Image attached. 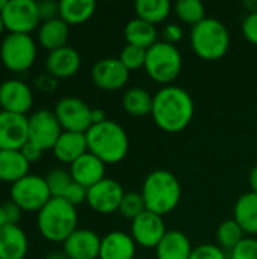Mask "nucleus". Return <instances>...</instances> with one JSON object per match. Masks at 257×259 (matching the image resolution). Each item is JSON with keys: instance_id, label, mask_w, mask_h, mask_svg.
<instances>
[{"instance_id": "1", "label": "nucleus", "mask_w": 257, "mask_h": 259, "mask_svg": "<svg viewBox=\"0 0 257 259\" xmlns=\"http://www.w3.org/2000/svg\"><path fill=\"white\" fill-rule=\"evenodd\" d=\"M194 112L195 106L191 94L180 87L168 85L153 96V121L168 134H177L186 129L192 121Z\"/></svg>"}, {"instance_id": "2", "label": "nucleus", "mask_w": 257, "mask_h": 259, "mask_svg": "<svg viewBox=\"0 0 257 259\" xmlns=\"http://www.w3.org/2000/svg\"><path fill=\"white\" fill-rule=\"evenodd\" d=\"M85 135L88 152L105 164H118L127 156L129 137L124 127L117 121L106 120L103 123L92 124Z\"/></svg>"}, {"instance_id": "3", "label": "nucleus", "mask_w": 257, "mask_h": 259, "mask_svg": "<svg viewBox=\"0 0 257 259\" xmlns=\"http://www.w3.org/2000/svg\"><path fill=\"white\" fill-rule=\"evenodd\" d=\"M141 194L147 211L164 217L174 211L180 203L182 185L171 171L161 168L151 171L145 178Z\"/></svg>"}, {"instance_id": "4", "label": "nucleus", "mask_w": 257, "mask_h": 259, "mask_svg": "<svg viewBox=\"0 0 257 259\" xmlns=\"http://www.w3.org/2000/svg\"><path fill=\"white\" fill-rule=\"evenodd\" d=\"M39 234L52 243H64L77 229V211L62 197H52L38 212Z\"/></svg>"}, {"instance_id": "5", "label": "nucleus", "mask_w": 257, "mask_h": 259, "mask_svg": "<svg viewBox=\"0 0 257 259\" xmlns=\"http://www.w3.org/2000/svg\"><path fill=\"white\" fill-rule=\"evenodd\" d=\"M191 47L194 53L204 61L221 59L230 47V33L223 21L206 17L191 29Z\"/></svg>"}, {"instance_id": "6", "label": "nucleus", "mask_w": 257, "mask_h": 259, "mask_svg": "<svg viewBox=\"0 0 257 259\" xmlns=\"http://www.w3.org/2000/svg\"><path fill=\"white\" fill-rule=\"evenodd\" d=\"M182 67L183 59L174 44L158 41L150 49H147L144 68L155 82L168 87V83L174 82L179 77Z\"/></svg>"}, {"instance_id": "7", "label": "nucleus", "mask_w": 257, "mask_h": 259, "mask_svg": "<svg viewBox=\"0 0 257 259\" xmlns=\"http://www.w3.org/2000/svg\"><path fill=\"white\" fill-rule=\"evenodd\" d=\"M36 59V42L26 33H8L0 44V61L14 73L27 71Z\"/></svg>"}, {"instance_id": "8", "label": "nucleus", "mask_w": 257, "mask_h": 259, "mask_svg": "<svg viewBox=\"0 0 257 259\" xmlns=\"http://www.w3.org/2000/svg\"><path fill=\"white\" fill-rule=\"evenodd\" d=\"M52 199L45 178L26 175L11 185V200L26 212H39Z\"/></svg>"}, {"instance_id": "9", "label": "nucleus", "mask_w": 257, "mask_h": 259, "mask_svg": "<svg viewBox=\"0 0 257 259\" xmlns=\"http://www.w3.org/2000/svg\"><path fill=\"white\" fill-rule=\"evenodd\" d=\"M0 15L5 29L9 33L30 35V32L41 23L38 5L33 0H8Z\"/></svg>"}, {"instance_id": "10", "label": "nucleus", "mask_w": 257, "mask_h": 259, "mask_svg": "<svg viewBox=\"0 0 257 259\" xmlns=\"http://www.w3.org/2000/svg\"><path fill=\"white\" fill-rule=\"evenodd\" d=\"M53 112H55L62 131L86 134L88 129L92 126V121H91L92 108H89L88 103L79 97L61 99L56 103Z\"/></svg>"}, {"instance_id": "11", "label": "nucleus", "mask_w": 257, "mask_h": 259, "mask_svg": "<svg viewBox=\"0 0 257 259\" xmlns=\"http://www.w3.org/2000/svg\"><path fill=\"white\" fill-rule=\"evenodd\" d=\"M29 118V141L45 150H53L56 141L64 132L55 112L38 109Z\"/></svg>"}, {"instance_id": "12", "label": "nucleus", "mask_w": 257, "mask_h": 259, "mask_svg": "<svg viewBox=\"0 0 257 259\" xmlns=\"http://www.w3.org/2000/svg\"><path fill=\"white\" fill-rule=\"evenodd\" d=\"M167 226L162 215H158L150 211H144L139 217L132 222L130 237L144 249H156L158 244L167 234Z\"/></svg>"}, {"instance_id": "13", "label": "nucleus", "mask_w": 257, "mask_h": 259, "mask_svg": "<svg viewBox=\"0 0 257 259\" xmlns=\"http://www.w3.org/2000/svg\"><path fill=\"white\" fill-rule=\"evenodd\" d=\"M124 194L123 187L115 179L105 178L94 187L88 188L86 203L98 214H112L120 209Z\"/></svg>"}, {"instance_id": "14", "label": "nucleus", "mask_w": 257, "mask_h": 259, "mask_svg": "<svg viewBox=\"0 0 257 259\" xmlns=\"http://www.w3.org/2000/svg\"><path fill=\"white\" fill-rule=\"evenodd\" d=\"M130 71L123 65L120 58L98 59L91 68L94 85L105 91H118L129 82Z\"/></svg>"}, {"instance_id": "15", "label": "nucleus", "mask_w": 257, "mask_h": 259, "mask_svg": "<svg viewBox=\"0 0 257 259\" xmlns=\"http://www.w3.org/2000/svg\"><path fill=\"white\" fill-rule=\"evenodd\" d=\"M33 105L32 88L20 79H8L2 82L0 108L5 112L26 115Z\"/></svg>"}, {"instance_id": "16", "label": "nucleus", "mask_w": 257, "mask_h": 259, "mask_svg": "<svg viewBox=\"0 0 257 259\" xmlns=\"http://www.w3.org/2000/svg\"><path fill=\"white\" fill-rule=\"evenodd\" d=\"M29 141V118L26 115L0 112V150H21Z\"/></svg>"}, {"instance_id": "17", "label": "nucleus", "mask_w": 257, "mask_h": 259, "mask_svg": "<svg viewBox=\"0 0 257 259\" xmlns=\"http://www.w3.org/2000/svg\"><path fill=\"white\" fill-rule=\"evenodd\" d=\"M101 238L91 229H76L64 243L62 250L68 259H97Z\"/></svg>"}, {"instance_id": "18", "label": "nucleus", "mask_w": 257, "mask_h": 259, "mask_svg": "<svg viewBox=\"0 0 257 259\" xmlns=\"http://www.w3.org/2000/svg\"><path fill=\"white\" fill-rule=\"evenodd\" d=\"M82 59L76 49L65 46L58 50L48 52L45 58V70L55 79L73 77L80 68Z\"/></svg>"}, {"instance_id": "19", "label": "nucleus", "mask_w": 257, "mask_h": 259, "mask_svg": "<svg viewBox=\"0 0 257 259\" xmlns=\"http://www.w3.org/2000/svg\"><path fill=\"white\" fill-rule=\"evenodd\" d=\"M105 165L106 164L103 161L86 152L70 165V175L73 178V182L85 188H91L105 179Z\"/></svg>"}, {"instance_id": "20", "label": "nucleus", "mask_w": 257, "mask_h": 259, "mask_svg": "<svg viewBox=\"0 0 257 259\" xmlns=\"http://www.w3.org/2000/svg\"><path fill=\"white\" fill-rule=\"evenodd\" d=\"M29 250V240L18 225L0 228V259H24Z\"/></svg>"}, {"instance_id": "21", "label": "nucleus", "mask_w": 257, "mask_h": 259, "mask_svg": "<svg viewBox=\"0 0 257 259\" xmlns=\"http://www.w3.org/2000/svg\"><path fill=\"white\" fill-rule=\"evenodd\" d=\"M136 243L129 234L114 231L101 238L98 259H135Z\"/></svg>"}, {"instance_id": "22", "label": "nucleus", "mask_w": 257, "mask_h": 259, "mask_svg": "<svg viewBox=\"0 0 257 259\" xmlns=\"http://www.w3.org/2000/svg\"><path fill=\"white\" fill-rule=\"evenodd\" d=\"M88 152L86 135L79 132H67L64 131L53 147V155L62 164H73L80 156Z\"/></svg>"}, {"instance_id": "23", "label": "nucleus", "mask_w": 257, "mask_h": 259, "mask_svg": "<svg viewBox=\"0 0 257 259\" xmlns=\"http://www.w3.org/2000/svg\"><path fill=\"white\" fill-rule=\"evenodd\" d=\"M191 253L192 246L189 238L177 229L167 231L165 237L156 247L158 259H189Z\"/></svg>"}, {"instance_id": "24", "label": "nucleus", "mask_w": 257, "mask_h": 259, "mask_svg": "<svg viewBox=\"0 0 257 259\" xmlns=\"http://www.w3.org/2000/svg\"><path fill=\"white\" fill-rule=\"evenodd\" d=\"M70 35V27L62 18H55L50 21L41 23L38 29V42L48 52L58 50L67 46Z\"/></svg>"}, {"instance_id": "25", "label": "nucleus", "mask_w": 257, "mask_h": 259, "mask_svg": "<svg viewBox=\"0 0 257 259\" xmlns=\"http://www.w3.org/2000/svg\"><path fill=\"white\" fill-rule=\"evenodd\" d=\"M29 165L21 150H0V182L15 184L29 175Z\"/></svg>"}, {"instance_id": "26", "label": "nucleus", "mask_w": 257, "mask_h": 259, "mask_svg": "<svg viewBox=\"0 0 257 259\" xmlns=\"http://www.w3.org/2000/svg\"><path fill=\"white\" fill-rule=\"evenodd\" d=\"M233 219L242 228L244 234L257 235V193L242 194L233 209Z\"/></svg>"}, {"instance_id": "27", "label": "nucleus", "mask_w": 257, "mask_h": 259, "mask_svg": "<svg viewBox=\"0 0 257 259\" xmlns=\"http://www.w3.org/2000/svg\"><path fill=\"white\" fill-rule=\"evenodd\" d=\"M124 38L127 44L138 46L142 49H150L153 44L158 42V29L155 24L136 17L126 24Z\"/></svg>"}, {"instance_id": "28", "label": "nucleus", "mask_w": 257, "mask_h": 259, "mask_svg": "<svg viewBox=\"0 0 257 259\" xmlns=\"http://www.w3.org/2000/svg\"><path fill=\"white\" fill-rule=\"evenodd\" d=\"M95 12L94 0H61L59 2V18L68 26H77L88 21Z\"/></svg>"}, {"instance_id": "29", "label": "nucleus", "mask_w": 257, "mask_h": 259, "mask_svg": "<svg viewBox=\"0 0 257 259\" xmlns=\"http://www.w3.org/2000/svg\"><path fill=\"white\" fill-rule=\"evenodd\" d=\"M121 103L127 114H130L133 117H145L148 114L151 115L153 96L147 90L135 87L124 93Z\"/></svg>"}, {"instance_id": "30", "label": "nucleus", "mask_w": 257, "mask_h": 259, "mask_svg": "<svg viewBox=\"0 0 257 259\" xmlns=\"http://www.w3.org/2000/svg\"><path fill=\"white\" fill-rule=\"evenodd\" d=\"M135 11L136 17L156 26L168 18L171 12V3L168 0H138L135 3Z\"/></svg>"}, {"instance_id": "31", "label": "nucleus", "mask_w": 257, "mask_h": 259, "mask_svg": "<svg viewBox=\"0 0 257 259\" xmlns=\"http://www.w3.org/2000/svg\"><path fill=\"white\" fill-rule=\"evenodd\" d=\"M244 235L245 234H244L242 228L238 225V222L235 219L224 220L217 228V241H218V246L223 249L233 250L245 238Z\"/></svg>"}, {"instance_id": "32", "label": "nucleus", "mask_w": 257, "mask_h": 259, "mask_svg": "<svg viewBox=\"0 0 257 259\" xmlns=\"http://www.w3.org/2000/svg\"><path fill=\"white\" fill-rule=\"evenodd\" d=\"M174 11L180 21L192 26L206 18V9L200 0H179L174 6Z\"/></svg>"}, {"instance_id": "33", "label": "nucleus", "mask_w": 257, "mask_h": 259, "mask_svg": "<svg viewBox=\"0 0 257 259\" xmlns=\"http://www.w3.org/2000/svg\"><path fill=\"white\" fill-rule=\"evenodd\" d=\"M45 182H47L52 197H64L68 187L73 184V178L70 171L64 168H53L47 173Z\"/></svg>"}, {"instance_id": "34", "label": "nucleus", "mask_w": 257, "mask_h": 259, "mask_svg": "<svg viewBox=\"0 0 257 259\" xmlns=\"http://www.w3.org/2000/svg\"><path fill=\"white\" fill-rule=\"evenodd\" d=\"M144 211H147V208H145V203H144V199H142L141 193L129 191V193L124 194V197L121 200V205H120V209H118V212L124 219L133 222Z\"/></svg>"}, {"instance_id": "35", "label": "nucleus", "mask_w": 257, "mask_h": 259, "mask_svg": "<svg viewBox=\"0 0 257 259\" xmlns=\"http://www.w3.org/2000/svg\"><path fill=\"white\" fill-rule=\"evenodd\" d=\"M120 61L123 62V65L132 71V70H139L145 65V58H147V49L138 47V46H132V44H126L120 53Z\"/></svg>"}, {"instance_id": "36", "label": "nucleus", "mask_w": 257, "mask_h": 259, "mask_svg": "<svg viewBox=\"0 0 257 259\" xmlns=\"http://www.w3.org/2000/svg\"><path fill=\"white\" fill-rule=\"evenodd\" d=\"M230 259H257V240L244 238L233 250Z\"/></svg>"}, {"instance_id": "37", "label": "nucleus", "mask_w": 257, "mask_h": 259, "mask_svg": "<svg viewBox=\"0 0 257 259\" xmlns=\"http://www.w3.org/2000/svg\"><path fill=\"white\" fill-rule=\"evenodd\" d=\"M189 259H227L224 250L215 244H201L192 249Z\"/></svg>"}, {"instance_id": "38", "label": "nucleus", "mask_w": 257, "mask_h": 259, "mask_svg": "<svg viewBox=\"0 0 257 259\" xmlns=\"http://www.w3.org/2000/svg\"><path fill=\"white\" fill-rule=\"evenodd\" d=\"M86 196H88V188H85V187H82V185L73 182V184L68 187V190H67V193L64 194L62 199H65V200H67L70 205H73V206H79V205H82L83 202H86Z\"/></svg>"}, {"instance_id": "39", "label": "nucleus", "mask_w": 257, "mask_h": 259, "mask_svg": "<svg viewBox=\"0 0 257 259\" xmlns=\"http://www.w3.org/2000/svg\"><path fill=\"white\" fill-rule=\"evenodd\" d=\"M38 5V12H39V18L41 23L44 21H50L59 17V2H53V0H41L36 2Z\"/></svg>"}, {"instance_id": "40", "label": "nucleus", "mask_w": 257, "mask_h": 259, "mask_svg": "<svg viewBox=\"0 0 257 259\" xmlns=\"http://www.w3.org/2000/svg\"><path fill=\"white\" fill-rule=\"evenodd\" d=\"M242 33L247 41L257 46V12L248 14L242 21Z\"/></svg>"}, {"instance_id": "41", "label": "nucleus", "mask_w": 257, "mask_h": 259, "mask_svg": "<svg viewBox=\"0 0 257 259\" xmlns=\"http://www.w3.org/2000/svg\"><path fill=\"white\" fill-rule=\"evenodd\" d=\"M162 36L165 42H170V44H174L179 42L183 36V29L180 24H176V23H171V24H167L162 30Z\"/></svg>"}, {"instance_id": "42", "label": "nucleus", "mask_w": 257, "mask_h": 259, "mask_svg": "<svg viewBox=\"0 0 257 259\" xmlns=\"http://www.w3.org/2000/svg\"><path fill=\"white\" fill-rule=\"evenodd\" d=\"M2 206H3V211H5V217H6L8 225H18L23 211H21L12 200L2 203Z\"/></svg>"}, {"instance_id": "43", "label": "nucleus", "mask_w": 257, "mask_h": 259, "mask_svg": "<svg viewBox=\"0 0 257 259\" xmlns=\"http://www.w3.org/2000/svg\"><path fill=\"white\" fill-rule=\"evenodd\" d=\"M21 153H23V156L26 158V161H27L29 164H32V162L39 161V158L42 156L44 150H42L41 147H38L36 144L27 141V143L21 147Z\"/></svg>"}, {"instance_id": "44", "label": "nucleus", "mask_w": 257, "mask_h": 259, "mask_svg": "<svg viewBox=\"0 0 257 259\" xmlns=\"http://www.w3.org/2000/svg\"><path fill=\"white\" fill-rule=\"evenodd\" d=\"M35 87H36L39 91L50 93V91H53V90L58 87V79H55V77L50 76L48 73H47V74H39V76L35 79Z\"/></svg>"}, {"instance_id": "45", "label": "nucleus", "mask_w": 257, "mask_h": 259, "mask_svg": "<svg viewBox=\"0 0 257 259\" xmlns=\"http://www.w3.org/2000/svg\"><path fill=\"white\" fill-rule=\"evenodd\" d=\"M108 118H106V114H105L103 109H100V108H94L92 109V112H91V121H92V124H98V123H103Z\"/></svg>"}, {"instance_id": "46", "label": "nucleus", "mask_w": 257, "mask_h": 259, "mask_svg": "<svg viewBox=\"0 0 257 259\" xmlns=\"http://www.w3.org/2000/svg\"><path fill=\"white\" fill-rule=\"evenodd\" d=\"M248 181H250V187H251V191H253V193H257V165H254V167L251 168Z\"/></svg>"}, {"instance_id": "47", "label": "nucleus", "mask_w": 257, "mask_h": 259, "mask_svg": "<svg viewBox=\"0 0 257 259\" xmlns=\"http://www.w3.org/2000/svg\"><path fill=\"white\" fill-rule=\"evenodd\" d=\"M244 8L248 11V14H254V12H257V0H247V2H244Z\"/></svg>"}, {"instance_id": "48", "label": "nucleus", "mask_w": 257, "mask_h": 259, "mask_svg": "<svg viewBox=\"0 0 257 259\" xmlns=\"http://www.w3.org/2000/svg\"><path fill=\"white\" fill-rule=\"evenodd\" d=\"M45 259H68V256L65 255L64 250H55V252H50Z\"/></svg>"}, {"instance_id": "49", "label": "nucleus", "mask_w": 257, "mask_h": 259, "mask_svg": "<svg viewBox=\"0 0 257 259\" xmlns=\"http://www.w3.org/2000/svg\"><path fill=\"white\" fill-rule=\"evenodd\" d=\"M5 225H8V222H6V217H5V211H3V206L0 205V228H3Z\"/></svg>"}, {"instance_id": "50", "label": "nucleus", "mask_w": 257, "mask_h": 259, "mask_svg": "<svg viewBox=\"0 0 257 259\" xmlns=\"http://www.w3.org/2000/svg\"><path fill=\"white\" fill-rule=\"evenodd\" d=\"M6 3H8V0H0V14L3 12V9H5V6H6Z\"/></svg>"}, {"instance_id": "51", "label": "nucleus", "mask_w": 257, "mask_h": 259, "mask_svg": "<svg viewBox=\"0 0 257 259\" xmlns=\"http://www.w3.org/2000/svg\"><path fill=\"white\" fill-rule=\"evenodd\" d=\"M3 30H5V24H3V20H2V15H0V36H2V33H3Z\"/></svg>"}, {"instance_id": "52", "label": "nucleus", "mask_w": 257, "mask_h": 259, "mask_svg": "<svg viewBox=\"0 0 257 259\" xmlns=\"http://www.w3.org/2000/svg\"><path fill=\"white\" fill-rule=\"evenodd\" d=\"M0 88H2V82H0Z\"/></svg>"}, {"instance_id": "53", "label": "nucleus", "mask_w": 257, "mask_h": 259, "mask_svg": "<svg viewBox=\"0 0 257 259\" xmlns=\"http://www.w3.org/2000/svg\"><path fill=\"white\" fill-rule=\"evenodd\" d=\"M0 112H2V108H0Z\"/></svg>"}]
</instances>
